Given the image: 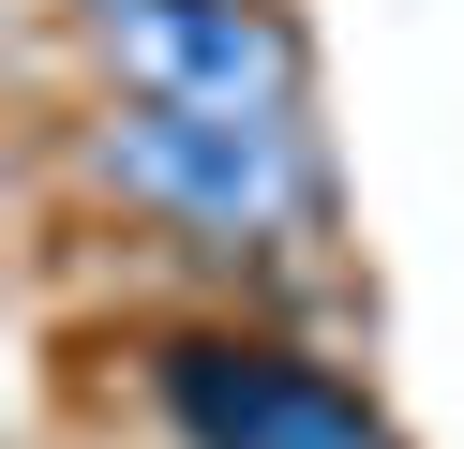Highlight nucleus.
Segmentation results:
<instances>
[{"mask_svg":"<svg viewBox=\"0 0 464 449\" xmlns=\"http://www.w3.org/2000/svg\"><path fill=\"white\" fill-rule=\"evenodd\" d=\"M75 180L121 195L135 225L195 239V255L255 269L300 255L330 225V135L314 120H210V105H91L75 120Z\"/></svg>","mask_w":464,"mask_h":449,"instance_id":"nucleus-1","label":"nucleus"},{"mask_svg":"<svg viewBox=\"0 0 464 449\" xmlns=\"http://www.w3.org/2000/svg\"><path fill=\"white\" fill-rule=\"evenodd\" d=\"M135 405L165 419V449H404V419L330 345L255 329V315L135 329Z\"/></svg>","mask_w":464,"mask_h":449,"instance_id":"nucleus-2","label":"nucleus"},{"mask_svg":"<svg viewBox=\"0 0 464 449\" xmlns=\"http://www.w3.org/2000/svg\"><path fill=\"white\" fill-rule=\"evenodd\" d=\"M105 105H210V120H314V45L285 0H91Z\"/></svg>","mask_w":464,"mask_h":449,"instance_id":"nucleus-3","label":"nucleus"},{"mask_svg":"<svg viewBox=\"0 0 464 449\" xmlns=\"http://www.w3.org/2000/svg\"><path fill=\"white\" fill-rule=\"evenodd\" d=\"M75 15H91V0H75Z\"/></svg>","mask_w":464,"mask_h":449,"instance_id":"nucleus-4","label":"nucleus"}]
</instances>
